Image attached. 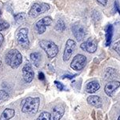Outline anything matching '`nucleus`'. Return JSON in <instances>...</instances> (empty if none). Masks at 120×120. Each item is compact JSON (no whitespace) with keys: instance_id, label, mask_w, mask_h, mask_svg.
Returning <instances> with one entry per match:
<instances>
[{"instance_id":"6e6552de","label":"nucleus","mask_w":120,"mask_h":120,"mask_svg":"<svg viewBox=\"0 0 120 120\" xmlns=\"http://www.w3.org/2000/svg\"><path fill=\"white\" fill-rule=\"evenodd\" d=\"M22 77L23 79L26 82L30 83L32 82V80L34 79V72L33 71L32 66L29 62H26V64L24 65V67H22Z\"/></svg>"},{"instance_id":"20e7f679","label":"nucleus","mask_w":120,"mask_h":120,"mask_svg":"<svg viewBox=\"0 0 120 120\" xmlns=\"http://www.w3.org/2000/svg\"><path fill=\"white\" fill-rule=\"evenodd\" d=\"M50 5L46 3H42V2H37L34 3L32 5V7H30V11H29V16L32 19L37 18L38 15L43 14V13L46 12L47 11H49L50 9Z\"/></svg>"},{"instance_id":"412c9836","label":"nucleus","mask_w":120,"mask_h":120,"mask_svg":"<svg viewBox=\"0 0 120 120\" xmlns=\"http://www.w3.org/2000/svg\"><path fill=\"white\" fill-rule=\"evenodd\" d=\"M37 120H51V115L49 112L43 111L40 114V115L38 117Z\"/></svg>"},{"instance_id":"9d476101","label":"nucleus","mask_w":120,"mask_h":120,"mask_svg":"<svg viewBox=\"0 0 120 120\" xmlns=\"http://www.w3.org/2000/svg\"><path fill=\"white\" fill-rule=\"evenodd\" d=\"M98 47V43L97 40L94 38H90L86 40V42H82V45H81V48L83 51H87L88 53L93 54L97 51Z\"/></svg>"},{"instance_id":"ddd939ff","label":"nucleus","mask_w":120,"mask_h":120,"mask_svg":"<svg viewBox=\"0 0 120 120\" xmlns=\"http://www.w3.org/2000/svg\"><path fill=\"white\" fill-rule=\"evenodd\" d=\"M65 113V108L63 105H57L53 108L51 120H60Z\"/></svg>"},{"instance_id":"7c9ffc66","label":"nucleus","mask_w":120,"mask_h":120,"mask_svg":"<svg viewBox=\"0 0 120 120\" xmlns=\"http://www.w3.org/2000/svg\"><path fill=\"white\" fill-rule=\"evenodd\" d=\"M1 15H2V11H1V9H0V17H1Z\"/></svg>"},{"instance_id":"4be33fe9","label":"nucleus","mask_w":120,"mask_h":120,"mask_svg":"<svg viewBox=\"0 0 120 120\" xmlns=\"http://www.w3.org/2000/svg\"><path fill=\"white\" fill-rule=\"evenodd\" d=\"M10 26V24L8 22H7L4 19H0V31L3 30H6L7 29H8Z\"/></svg>"},{"instance_id":"a211bd4d","label":"nucleus","mask_w":120,"mask_h":120,"mask_svg":"<svg viewBox=\"0 0 120 120\" xmlns=\"http://www.w3.org/2000/svg\"><path fill=\"white\" fill-rule=\"evenodd\" d=\"M15 115V111L13 109H10V108H7L5 109L3 112L2 113L1 116H0V120H9L12 119Z\"/></svg>"},{"instance_id":"f3484780","label":"nucleus","mask_w":120,"mask_h":120,"mask_svg":"<svg viewBox=\"0 0 120 120\" xmlns=\"http://www.w3.org/2000/svg\"><path fill=\"white\" fill-rule=\"evenodd\" d=\"M30 58L34 66H35L36 67H39L40 63H41V60H42V54L40 52H34V53H31L30 55Z\"/></svg>"},{"instance_id":"39448f33","label":"nucleus","mask_w":120,"mask_h":120,"mask_svg":"<svg viewBox=\"0 0 120 120\" xmlns=\"http://www.w3.org/2000/svg\"><path fill=\"white\" fill-rule=\"evenodd\" d=\"M17 42L23 49H28L30 46V40L28 38V29L23 27L19 29L16 34Z\"/></svg>"},{"instance_id":"aec40b11","label":"nucleus","mask_w":120,"mask_h":120,"mask_svg":"<svg viewBox=\"0 0 120 120\" xmlns=\"http://www.w3.org/2000/svg\"><path fill=\"white\" fill-rule=\"evenodd\" d=\"M25 19H26V14H25V13H19V14H17L15 15V22L17 23H19V24L22 23L24 22Z\"/></svg>"},{"instance_id":"f8f14e48","label":"nucleus","mask_w":120,"mask_h":120,"mask_svg":"<svg viewBox=\"0 0 120 120\" xmlns=\"http://www.w3.org/2000/svg\"><path fill=\"white\" fill-rule=\"evenodd\" d=\"M120 86V82L119 81H111L109 82L105 86V93L107 94L108 96H112L114 94V93L115 92V90H117Z\"/></svg>"},{"instance_id":"bb28decb","label":"nucleus","mask_w":120,"mask_h":120,"mask_svg":"<svg viewBox=\"0 0 120 120\" xmlns=\"http://www.w3.org/2000/svg\"><path fill=\"white\" fill-rule=\"evenodd\" d=\"M38 79H39V80H41V81L45 80V75H44V74L42 72L38 73Z\"/></svg>"},{"instance_id":"c85d7f7f","label":"nucleus","mask_w":120,"mask_h":120,"mask_svg":"<svg viewBox=\"0 0 120 120\" xmlns=\"http://www.w3.org/2000/svg\"><path fill=\"white\" fill-rule=\"evenodd\" d=\"M75 76V75H63V79H65V78H67V79H72Z\"/></svg>"},{"instance_id":"a878e982","label":"nucleus","mask_w":120,"mask_h":120,"mask_svg":"<svg viewBox=\"0 0 120 120\" xmlns=\"http://www.w3.org/2000/svg\"><path fill=\"white\" fill-rule=\"evenodd\" d=\"M98 3H99L100 5L103 6V7H105L106 5V3H107V0H97Z\"/></svg>"},{"instance_id":"5701e85b","label":"nucleus","mask_w":120,"mask_h":120,"mask_svg":"<svg viewBox=\"0 0 120 120\" xmlns=\"http://www.w3.org/2000/svg\"><path fill=\"white\" fill-rule=\"evenodd\" d=\"M9 98V94L3 90H0V102L7 100Z\"/></svg>"},{"instance_id":"393cba45","label":"nucleus","mask_w":120,"mask_h":120,"mask_svg":"<svg viewBox=\"0 0 120 120\" xmlns=\"http://www.w3.org/2000/svg\"><path fill=\"white\" fill-rule=\"evenodd\" d=\"M55 84L59 90H63V89H64V86H63V83H61L60 82H59V81H55Z\"/></svg>"},{"instance_id":"1a4fd4ad","label":"nucleus","mask_w":120,"mask_h":120,"mask_svg":"<svg viewBox=\"0 0 120 120\" xmlns=\"http://www.w3.org/2000/svg\"><path fill=\"white\" fill-rule=\"evenodd\" d=\"M75 48H76V42L73 39L69 38L66 42L65 50L63 52V60L64 61H68L71 59L72 54L74 53Z\"/></svg>"},{"instance_id":"c756f323","label":"nucleus","mask_w":120,"mask_h":120,"mask_svg":"<svg viewBox=\"0 0 120 120\" xmlns=\"http://www.w3.org/2000/svg\"><path fill=\"white\" fill-rule=\"evenodd\" d=\"M2 67H3V63H2V61H1V59H0V71L2 70Z\"/></svg>"},{"instance_id":"f03ea898","label":"nucleus","mask_w":120,"mask_h":120,"mask_svg":"<svg viewBox=\"0 0 120 120\" xmlns=\"http://www.w3.org/2000/svg\"><path fill=\"white\" fill-rule=\"evenodd\" d=\"M5 61L12 69H17L22 62V56L17 49H12L6 54Z\"/></svg>"},{"instance_id":"423d86ee","label":"nucleus","mask_w":120,"mask_h":120,"mask_svg":"<svg viewBox=\"0 0 120 120\" xmlns=\"http://www.w3.org/2000/svg\"><path fill=\"white\" fill-rule=\"evenodd\" d=\"M86 63V58L83 55H75L71 63V67L74 71H79L84 68Z\"/></svg>"},{"instance_id":"9b49d317","label":"nucleus","mask_w":120,"mask_h":120,"mask_svg":"<svg viewBox=\"0 0 120 120\" xmlns=\"http://www.w3.org/2000/svg\"><path fill=\"white\" fill-rule=\"evenodd\" d=\"M72 32L74 34L75 37L79 42L83 40V38L86 36V29L82 25L79 24V23H75L71 27Z\"/></svg>"},{"instance_id":"0eeeda50","label":"nucleus","mask_w":120,"mask_h":120,"mask_svg":"<svg viewBox=\"0 0 120 120\" xmlns=\"http://www.w3.org/2000/svg\"><path fill=\"white\" fill-rule=\"evenodd\" d=\"M52 23V19L50 16H46L38 20L35 24V29L38 34H42L46 31V26Z\"/></svg>"},{"instance_id":"2eb2a0df","label":"nucleus","mask_w":120,"mask_h":120,"mask_svg":"<svg viewBox=\"0 0 120 120\" xmlns=\"http://www.w3.org/2000/svg\"><path fill=\"white\" fill-rule=\"evenodd\" d=\"M87 102L90 105L94 107L100 108L102 106V101L101 98L98 95H90L87 98Z\"/></svg>"},{"instance_id":"6ab92c4d","label":"nucleus","mask_w":120,"mask_h":120,"mask_svg":"<svg viewBox=\"0 0 120 120\" xmlns=\"http://www.w3.org/2000/svg\"><path fill=\"white\" fill-rule=\"evenodd\" d=\"M55 29L57 31H59V32H63L66 29V25H65V22H63L62 19H59L56 22L55 26Z\"/></svg>"},{"instance_id":"2f4dec72","label":"nucleus","mask_w":120,"mask_h":120,"mask_svg":"<svg viewBox=\"0 0 120 120\" xmlns=\"http://www.w3.org/2000/svg\"><path fill=\"white\" fill-rule=\"evenodd\" d=\"M118 120H120V115L119 116V118H118Z\"/></svg>"},{"instance_id":"4468645a","label":"nucleus","mask_w":120,"mask_h":120,"mask_svg":"<svg viewBox=\"0 0 120 120\" xmlns=\"http://www.w3.org/2000/svg\"><path fill=\"white\" fill-rule=\"evenodd\" d=\"M100 88V84L98 81L93 80L86 83V86H85V90L89 94H93V93L96 92L98 89Z\"/></svg>"},{"instance_id":"b1692460","label":"nucleus","mask_w":120,"mask_h":120,"mask_svg":"<svg viewBox=\"0 0 120 120\" xmlns=\"http://www.w3.org/2000/svg\"><path fill=\"white\" fill-rule=\"evenodd\" d=\"M113 48H114V50H115V51L119 54V55L120 56V41L115 42L113 46Z\"/></svg>"},{"instance_id":"cd10ccee","label":"nucleus","mask_w":120,"mask_h":120,"mask_svg":"<svg viewBox=\"0 0 120 120\" xmlns=\"http://www.w3.org/2000/svg\"><path fill=\"white\" fill-rule=\"evenodd\" d=\"M3 40H4V37H3V35L2 34V33H0V47H1Z\"/></svg>"},{"instance_id":"dca6fc26","label":"nucleus","mask_w":120,"mask_h":120,"mask_svg":"<svg viewBox=\"0 0 120 120\" xmlns=\"http://www.w3.org/2000/svg\"><path fill=\"white\" fill-rule=\"evenodd\" d=\"M113 26L111 24H108L105 28V37H106V46H108L111 45L113 37Z\"/></svg>"},{"instance_id":"f257e3e1","label":"nucleus","mask_w":120,"mask_h":120,"mask_svg":"<svg viewBox=\"0 0 120 120\" xmlns=\"http://www.w3.org/2000/svg\"><path fill=\"white\" fill-rule=\"evenodd\" d=\"M40 105V98L38 97H27L21 102V110L23 113L28 115L37 114Z\"/></svg>"},{"instance_id":"7ed1b4c3","label":"nucleus","mask_w":120,"mask_h":120,"mask_svg":"<svg viewBox=\"0 0 120 120\" xmlns=\"http://www.w3.org/2000/svg\"><path fill=\"white\" fill-rule=\"evenodd\" d=\"M39 46L46 53L49 59H54L59 53V47L54 42L48 39H42L39 42Z\"/></svg>"}]
</instances>
